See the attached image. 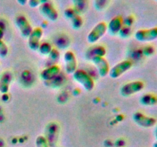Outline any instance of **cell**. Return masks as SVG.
I'll use <instances>...</instances> for the list:
<instances>
[{"label": "cell", "instance_id": "29", "mask_svg": "<svg viewBox=\"0 0 157 147\" xmlns=\"http://www.w3.org/2000/svg\"><path fill=\"white\" fill-rule=\"evenodd\" d=\"M16 1H17V2L20 5V6H25L26 4H28V2H29V0H16Z\"/></svg>", "mask_w": 157, "mask_h": 147}, {"label": "cell", "instance_id": "3", "mask_svg": "<svg viewBox=\"0 0 157 147\" xmlns=\"http://www.w3.org/2000/svg\"><path fill=\"white\" fill-rule=\"evenodd\" d=\"M107 32V24L105 21H100L92 28L87 37V42L95 44L98 42Z\"/></svg>", "mask_w": 157, "mask_h": 147}, {"label": "cell", "instance_id": "1", "mask_svg": "<svg viewBox=\"0 0 157 147\" xmlns=\"http://www.w3.org/2000/svg\"><path fill=\"white\" fill-rule=\"evenodd\" d=\"M74 80L81 84L83 88L87 91H91L95 86L94 81L87 72L82 69H77L73 74Z\"/></svg>", "mask_w": 157, "mask_h": 147}, {"label": "cell", "instance_id": "28", "mask_svg": "<svg viewBox=\"0 0 157 147\" xmlns=\"http://www.w3.org/2000/svg\"><path fill=\"white\" fill-rule=\"evenodd\" d=\"M153 47L152 46H146V47H144V54L146 55V56H150L153 54Z\"/></svg>", "mask_w": 157, "mask_h": 147}, {"label": "cell", "instance_id": "19", "mask_svg": "<svg viewBox=\"0 0 157 147\" xmlns=\"http://www.w3.org/2000/svg\"><path fill=\"white\" fill-rule=\"evenodd\" d=\"M74 8L78 13H84L87 8V0H73Z\"/></svg>", "mask_w": 157, "mask_h": 147}, {"label": "cell", "instance_id": "14", "mask_svg": "<svg viewBox=\"0 0 157 147\" xmlns=\"http://www.w3.org/2000/svg\"><path fill=\"white\" fill-rule=\"evenodd\" d=\"M61 68L57 64H52L44 68L40 74V77L44 81H50L55 80L59 75Z\"/></svg>", "mask_w": 157, "mask_h": 147}, {"label": "cell", "instance_id": "10", "mask_svg": "<svg viewBox=\"0 0 157 147\" xmlns=\"http://www.w3.org/2000/svg\"><path fill=\"white\" fill-rule=\"evenodd\" d=\"M43 36V29L41 27L34 28L28 38V45L32 51H38Z\"/></svg>", "mask_w": 157, "mask_h": 147}, {"label": "cell", "instance_id": "2", "mask_svg": "<svg viewBox=\"0 0 157 147\" xmlns=\"http://www.w3.org/2000/svg\"><path fill=\"white\" fill-rule=\"evenodd\" d=\"M60 127L57 123L50 122L47 124L44 130V137L47 139L50 147H56L59 138Z\"/></svg>", "mask_w": 157, "mask_h": 147}, {"label": "cell", "instance_id": "22", "mask_svg": "<svg viewBox=\"0 0 157 147\" xmlns=\"http://www.w3.org/2000/svg\"><path fill=\"white\" fill-rule=\"evenodd\" d=\"M109 0H94V7L97 10L102 11L107 7Z\"/></svg>", "mask_w": 157, "mask_h": 147}, {"label": "cell", "instance_id": "30", "mask_svg": "<svg viewBox=\"0 0 157 147\" xmlns=\"http://www.w3.org/2000/svg\"><path fill=\"white\" fill-rule=\"evenodd\" d=\"M3 37H4V31L0 28V40H2Z\"/></svg>", "mask_w": 157, "mask_h": 147}, {"label": "cell", "instance_id": "32", "mask_svg": "<svg viewBox=\"0 0 157 147\" xmlns=\"http://www.w3.org/2000/svg\"><path fill=\"white\" fill-rule=\"evenodd\" d=\"M153 147H157V141H156V142H154V143H153Z\"/></svg>", "mask_w": 157, "mask_h": 147}, {"label": "cell", "instance_id": "31", "mask_svg": "<svg viewBox=\"0 0 157 147\" xmlns=\"http://www.w3.org/2000/svg\"><path fill=\"white\" fill-rule=\"evenodd\" d=\"M154 136H155V138H156V141H157V126L156 127V129H155Z\"/></svg>", "mask_w": 157, "mask_h": 147}, {"label": "cell", "instance_id": "15", "mask_svg": "<svg viewBox=\"0 0 157 147\" xmlns=\"http://www.w3.org/2000/svg\"><path fill=\"white\" fill-rule=\"evenodd\" d=\"M107 24V32L112 35H118L124 26V18L121 16H115L110 19Z\"/></svg>", "mask_w": 157, "mask_h": 147}, {"label": "cell", "instance_id": "8", "mask_svg": "<svg viewBox=\"0 0 157 147\" xmlns=\"http://www.w3.org/2000/svg\"><path fill=\"white\" fill-rule=\"evenodd\" d=\"M135 123L144 128H150L156 124V119L153 116H147L141 112H136L133 115Z\"/></svg>", "mask_w": 157, "mask_h": 147}, {"label": "cell", "instance_id": "17", "mask_svg": "<svg viewBox=\"0 0 157 147\" xmlns=\"http://www.w3.org/2000/svg\"><path fill=\"white\" fill-rule=\"evenodd\" d=\"M106 55V49L102 45H94L89 47L85 52V58L88 61H91L95 57H104Z\"/></svg>", "mask_w": 157, "mask_h": 147}, {"label": "cell", "instance_id": "33", "mask_svg": "<svg viewBox=\"0 0 157 147\" xmlns=\"http://www.w3.org/2000/svg\"><path fill=\"white\" fill-rule=\"evenodd\" d=\"M153 1H156L157 2V0H153Z\"/></svg>", "mask_w": 157, "mask_h": 147}, {"label": "cell", "instance_id": "5", "mask_svg": "<svg viewBox=\"0 0 157 147\" xmlns=\"http://www.w3.org/2000/svg\"><path fill=\"white\" fill-rule=\"evenodd\" d=\"M134 38L140 42H151L157 39V27L139 29L134 33Z\"/></svg>", "mask_w": 157, "mask_h": 147}, {"label": "cell", "instance_id": "20", "mask_svg": "<svg viewBox=\"0 0 157 147\" xmlns=\"http://www.w3.org/2000/svg\"><path fill=\"white\" fill-rule=\"evenodd\" d=\"M52 49H53V47H52V44L47 42V41H44V42H41L40 44L38 51L43 56H48Z\"/></svg>", "mask_w": 157, "mask_h": 147}, {"label": "cell", "instance_id": "21", "mask_svg": "<svg viewBox=\"0 0 157 147\" xmlns=\"http://www.w3.org/2000/svg\"><path fill=\"white\" fill-rule=\"evenodd\" d=\"M35 145L36 147H50L46 138L42 135L37 136L35 139Z\"/></svg>", "mask_w": 157, "mask_h": 147}, {"label": "cell", "instance_id": "18", "mask_svg": "<svg viewBox=\"0 0 157 147\" xmlns=\"http://www.w3.org/2000/svg\"><path fill=\"white\" fill-rule=\"evenodd\" d=\"M140 102L143 106L152 107L157 104V95L154 93H145L140 99Z\"/></svg>", "mask_w": 157, "mask_h": 147}, {"label": "cell", "instance_id": "23", "mask_svg": "<svg viewBox=\"0 0 157 147\" xmlns=\"http://www.w3.org/2000/svg\"><path fill=\"white\" fill-rule=\"evenodd\" d=\"M48 1L49 0H29L28 5L32 9H35L37 7H39L40 6L43 5L44 3L48 2Z\"/></svg>", "mask_w": 157, "mask_h": 147}, {"label": "cell", "instance_id": "26", "mask_svg": "<svg viewBox=\"0 0 157 147\" xmlns=\"http://www.w3.org/2000/svg\"><path fill=\"white\" fill-rule=\"evenodd\" d=\"M48 56H49V58L52 59V61H58V58H59V57H60V53H59V51H58V49L53 48L52 50V51L50 52V54H49Z\"/></svg>", "mask_w": 157, "mask_h": 147}, {"label": "cell", "instance_id": "13", "mask_svg": "<svg viewBox=\"0 0 157 147\" xmlns=\"http://www.w3.org/2000/svg\"><path fill=\"white\" fill-rule=\"evenodd\" d=\"M90 61L97 67L100 76L104 77L108 75L110 69V64L104 57H95Z\"/></svg>", "mask_w": 157, "mask_h": 147}, {"label": "cell", "instance_id": "34", "mask_svg": "<svg viewBox=\"0 0 157 147\" xmlns=\"http://www.w3.org/2000/svg\"><path fill=\"white\" fill-rule=\"evenodd\" d=\"M118 147H122V146H118Z\"/></svg>", "mask_w": 157, "mask_h": 147}, {"label": "cell", "instance_id": "7", "mask_svg": "<svg viewBox=\"0 0 157 147\" xmlns=\"http://www.w3.org/2000/svg\"><path fill=\"white\" fill-rule=\"evenodd\" d=\"M15 23L19 30L21 35L25 38H28L33 30L32 24L24 15H18L15 17Z\"/></svg>", "mask_w": 157, "mask_h": 147}, {"label": "cell", "instance_id": "27", "mask_svg": "<svg viewBox=\"0 0 157 147\" xmlns=\"http://www.w3.org/2000/svg\"><path fill=\"white\" fill-rule=\"evenodd\" d=\"M134 23V17L132 15L127 17L125 19H124V25L128 26V27H131L132 24Z\"/></svg>", "mask_w": 157, "mask_h": 147}, {"label": "cell", "instance_id": "16", "mask_svg": "<svg viewBox=\"0 0 157 147\" xmlns=\"http://www.w3.org/2000/svg\"><path fill=\"white\" fill-rule=\"evenodd\" d=\"M12 79H13V75L12 72L9 70L3 72L0 77V93L6 94L9 92Z\"/></svg>", "mask_w": 157, "mask_h": 147}, {"label": "cell", "instance_id": "25", "mask_svg": "<svg viewBox=\"0 0 157 147\" xmlns=\"http://www.w3.org/2000/svg\"><path fill=\"white\" fill-rule=\"evenodd\" d=\"M8 53H9L8 46L6 45V44L2 40H0V57L6 58L8 55Z\"/></svg>", "mask_w": 157, "mask_h": 147}, {"label": "cell", "instance_id": "9", "mask_svg": "<svg viewBox=\"0 0 157 147\" xmlns=\"http://www.w3.org/2000/svg\"><path fill=\"white\" fill-rule=\"evenodd\" d=\"M64 14L65 18L70 21L71 25L74 29H79L82 27L84 21L75 8H67L64 10Z\"/></svg>", "mask_w": 157, "mask_h": 147}, {"label": "cell", "instance_id": "6", "mask_svg": "<svg viewBox=\"0 0 157 147\" xmlns=\"http://www.w3.org/2000/svg\"><path fill=\"white\" fill-rule=\"evenodd\" d=\"M133 66V63L130 60H124L115 64L113 67L110 69L109 76L113 79H117L122 76L124 73L130 70Z\"/></svg>", "mask_w": 157, "mask_h": 147}, {"label": "cell", "instance_id": "24", "mask_svg": "<svg viewBox=\"0 0 157 147\" xmlns=\"http://www.w3.org/2000/svg\"><path fill=\"white\" fill-rule=\"evenodd\" d=\"M118 35H120L121 38H129L130 35H131V28H130V27H128V26L124 25L122 28H121V30L120 31Z\"/></svg>", "mask_w": 157, "mask_h": 147}, {"label": "cell", "instance_id": "4", "mask_svg": "<svg viewBox=\"0 0 157 147\" xmlns=\"http://www.w3.org/2000/svg\"><path fill=\"white\" fill-rule=\"evenodd\" d=\"M144 83L141 81H134L124 84L120 89V93L124 97L132 96L144 90Z\"/></svg>", "mask_w": 157, "mask_h": 147}, {"label": "cell", "instance_id": "12", "mask_svg": "<svg viewBox=\"0 0 157 147\" xmlns=\"http://www.w3.org/2000/svg\"><path fill=\"white\" fill-rule=\"evenodd\" d=\"M64 61L66 72L69 74H73L78 69V61L75 53L71 51H67L64 52Z\"/></svg>", "mask_w": 157, "mask_h": 147}, {"label": "cell", "instance_id": "11", "mask_svg": "<svg viewBox=\"0 0 157 147\" xmlns=\"http://www.w3.org/2000/svg\"><path fill=\"white\" fill-rule=\"evenodd\" d=\"M39 12L46 19L50 21H57L59 16L57 9L49 2L39 6Z\"/></svg>", "mask_w": 157, "mask_h": 147}]
</instances>
